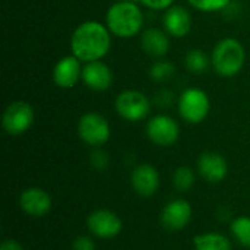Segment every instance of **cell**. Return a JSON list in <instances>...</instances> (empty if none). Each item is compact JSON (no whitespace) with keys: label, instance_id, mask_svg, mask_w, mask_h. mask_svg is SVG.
Listing matches in <instances>:
<instances>
[{"label":"cell","instance_id":"5b68a950","mask_svg":"<svg viewBox=\"0 0 250 250\" xmlns=\"http://www.w3.org/2000/svg\"><path fill=\"white\" fill-rule=\"evenodd\" d=\"M116 111L120 117L129 122L144 120L151 110V103L141 91L126 89L120 92L116 98Z\"/></svg>","mask_w":250,"mask_h":250},{"label":"cell","instance_id":"9c48e42d","mask_svg":"<svg viewBox=\"0 0 250 250\" xmlns=\"http://www.w3.org/2000/svg\"><path fill=\"white\" fill-rule=\"evenodd\" d=\"M88 230L98 239H113L120 234L123 223L120 217L110 209H97L86 220Z\"/></svg>","mask_w":250,"mask_h":250},{"label":"cell","instance_id":"d6986e66","mask_svg":"<svg viewBox=\"0 0 250 250\" xmlns=\"http://www.w3.org/2000/svg\"><path fill=\"white\" fill-rule=\"evenodd\" d=\"M209 57L207 56V53H204L202 50H190L186 57H185V66L190 73L195 75H201L205 73L209 67Z\"/></svg>","mask_w":250,"mask_h":250},{"label":"cell","instance_id":"7402d4cb","mask_svg":"<svg viewBox=\"0 0 250 250\" xmlns=\"http://www.w3.org/2000/svg\"><path fill=\"white\" fill-rule=\"evenodd\" d=\"M173 75H174V66L167 60H158L152 63V66L149 67V76L157 82L167 81Z\"/></svg>","mask_w":250,"mask_h":250},{"label":"cell","instance_id":"cb8c5ba5","mask_svg":"<svg viewBox=\"0 0 250 250\" xmlns=\"http://www.w3.org/2000/svg\"><path fill=\"white\" fill-rule=\"evenodd\" d=\"M91 164L97 170H104L108 166V155L103 149H95L91 154Z\"/></svg>","mask_w":250,"mask_h":250},{"label":"cell","instance_id":"d4e9b609","mask_svg":"<svg viewBox=\"0 0 250 250\" xmlns=\"http://www.w3.org/2000/svg\"><path fill=\"white\" fill-rule=\"evenodd\" d=\"M72 250H95V243L88 236H78L72 243Z\"/></svg>","mask_w":250,"mask_h":250},{"label":"cell","instance_id":"44dd1931","mask_svg":"<svg viewBox=\"0 0 250 250\" xmlns=\"http://www.w3.org/2000/svg\"><path fill=\"white\" fill-rule=\"evenodd\" d=\"M173 183H174V188L180 192H186L189 190L193 185H195V173L192 168L189 167H179L176 171H174V176H173Z\"/></svg>","mask_w":250,"mask_h":250},{"label":"cell","instance_id":"4fadbf2b","mask_svg":"<svg viewBox=\"0 0 250 250\" xmlns=\"http://www.w3.org/2000/svg\"><path fill=\"white\" fill-rule=\"evenodd\" d=\"M82 69L83 67H81V60L78 57L73 54L66 56L56 63L53 69V81L60 88H72L79 82V79H82Z\"/></svg>","mask_w":250,"mask_h":250},{"label":"cell","instance_id":"6da1fadb","mask_svg":"<svg viewBox=\"0 0 250 250\" xmlns=\"http://www.w3.org/2000/svg\"><path fill=\"white\" fill-rule=\"evenodd\" d=\"M110 45L111 38L108 28L97 21L81 23L70 38L72 54L85 63L103 59L108 53Z\"/></svg>","mask_w":250,"mask_h":250},{"label":"cell","instance_id":"2e32d148","mask_svg":"<svg viewBox=\"0 0 250 250\" xmlns=\"http://www.w3.org/2000/svg\"><path fill=\"white\" fill-rule=\"evenodd\" d=\"M163 22L166 31L176 38H183L189 34L192 28V16L189 10L183 6L168 7L164 13Z\"/></svg>","mask_w":250,"mask_h":250},{"label":"cell","instance_id":"5bb4252c","mask_svg":"<svg viewBox=\"0 0 250 250\" xmlns=\"http://www.w3.org/2000/svg\"><path fill=\"white\" fill-rule=\"evenodd\" d=\"M198 170L204 180L220 183L227 177L229 166L223 155L217 152H204L198 160Z\"/></svg>","mask_w":250,"mask_h":250},{"label":"cell","instance_id":"8992f818","mask_svg":"<svg viewBox=\"0 0 250 250\" xmlns=\"http://www.w3.org/2000/svg\"><path fill=\"white\" fill-rule=\"evenodd\" d=\"M35 113L29 103L13 101L10 103L1 117V125L6 133L12 136H19L25 133L34 123Z\"/></svg>","mask_w":250,"mask_h":250},{"label":"cell","instance_id":"7c38bea8","mask_svg":"<svg viewBox=\"0 0 250 250\" xmlns=\"http://www.w3.org/2000/svg\"><path fill=\"white\" fill-rule=\"evenodd\" d=\"M133 190L142 198H151L160 188V174L155 167L149 164H141L135 167L130 176Z\"/></svg>","mask_w":250,"mask_h":250},{"label":"cell","instance_id":"4316f807","mask_svg":"<svg viewBox=\"0 0 250 250\" xmlns=\"http://www.w3.org/2000/svg\"><path fill=\"white\" fill-rule=\"evenodd\" d=\"M173 100H174L173 92L168 91V89L160 91V92L157 94V97H155V101H157V104H158L160 107H170V105L173 104Z\"/></svg>","mask_w":250,"mask_h":250},{"label":"cell","instance_id":"f1b7e54d","mask_svg":"<svg viewBox=\"0 0 250 250\" xmlns=\"http://www.w3.org/2000/svg\"><path fill=\"white\" fill-rule=\"evenodd\" d=\"M117 1H133V0H117Z\"/></svg>","mask_w":250,"mask_h":250},{"label":"cell","instance_id":"603a6c76","mask_svg":"<svg viewBox=\"0 0 250 250\" xmlns=\"http://www.w3.org/2000/svg\"><path fill=\"white\" fill-rule=\"evenodd\" d=\"M189 3L202 12H215L226 9L230 4V0H189Z\"/></svg>","mask_w":250,"mask_h":250},{"label":"cell","instance_id":"30bf717a","mask_svg":"<svg viewBox=\"0 0 250 250\" xmlns=\"http://www.w3.org/2000/svg\"><path fill=\"white\" fill-rule=\"evenodd\" d=\"M192 218V207L185 199L170 201L164 209L161 211L160 220L164 229L168 231H180L183 230Z\"/></svg>","mask_w":250,"mask_h":250},{"label":"cell","instance_id":"8fae6325","mask_svg":"<svg viewBox=\"0 0 250 250\" xmlns=\"http://www.w3.org/2000/svg\"><path fill=\"white\" fill-rule=\"evenodd\" d=\"M19 207L29 217L40 218L50 212L51 198L45 190H42L40 188H29L21 193Z\"/></svg>","mask_w":250,"mask_h":250},{"label":"cell","instance_id":"7a4b0ae2","mask_svg":"<svg viewBox=\"0 0 250 250\" xmlns=\"http://www.w3.org/2000/svg\"><path fill=\"white\" fill-rule=\"evenodd\" d=\"M105 23L108 31L116 37L130 38L141 31L144 15L135 1H116L107 10Z\"/></svg>","mask_w":250,"mask_h":250},{"label":"cell","instance_id":"52a82bcc","mask_svg":"<svg viewBox=\"0 0 250 250\" xmlns=\"http://www.w3.org/2000/svg\"><path fill=\"white\" fill-rule=\"evenodd\" d=\"M78 135L86 145L101 146L111 135L108 120L100 113H86L79 119Z\"/></svg>","mask_w":250,"mask_h":250},{"label":"cell","instance_id":"83f0119b","mask_svg":"<svg viewBox=\"0 0 250 250\" xmlns=\"http://www.w3.org/2000/svg\"><path fill=\"white\" fill-rule=\"evenodd\" d=\"M0 250H23V248H22V245H21V243H18L16 240H10V239H7V240H4V242L1 243Z\"/></svg>","mask_w":250,"mask_h":250},{"label":"cell","instance_id":"ba28073f","mask_svg":"<svg viewBox=\"0 0 250 250\" xmlns=\"http://www.w3.org/2000/svg\"><path fill=\"white\" fill-rule=\"evenodd\" d=\"M146 135L149 141L158 146H171L177 142L180 129L174 119L166 114H158L148 122Z\"/></svg>","mask_w":250,"mask_h":250},{"label":"cell","instance_id":"3957f363","mask_svg":"<svg viewBox=\"0 0 250 250\" xmlns=\"http://www.w3.org/2000/svg\"><path fill=\"white\" fill-rule=\"evenodd\" d=\"M246 62V51L240 41L234 38L221 40L212 51L211 63L214 70L224 78L237 75Z\"/></svg>","mask_w":250,"mask_h":250},{"label":"cell","instance_id":"ffe728a7","mask_svg":"<svg viewBox=\"0 0 250 250\" xmlns=\"http://www.w3.org/2000/svg\"><path fill=\"white\" fill-rule=\"evenodd\" d=\"M231 233L242 246L250 248V217H237L231 223Z\"/></svg>","mask_w":250,"mask_h":250},{"label":"cell","instance_id":"9a60e30c","mask_svg":"<svg viewBox=\"0 0 250 250\" xmlns=\"http://www.w3.org/2000/svg\"><path fill=\"white\" fill-rule=\"evenodd\" d=\"M82 81L92 91H105L113 83V73L110 67L100 62H88L82 69Z\"/></svg>","mask_w":250,"mask_h":250},{"label":"cell","instance_id":"484cf974","mask_svg":"<svg viewBox=\"0 0 250 250\" xmlns=\"http://www.w3.org/2000/svg\"><path fill=\"white\" fill-rule=\"evenodd\" d=\"M174 0H141V3L149 9H154V10H167L168 7H171Z\"/></svg>","mask_w":250,"mask_h":250},{"label":"cell","instance_id":"e0dca14e","mask_svg":"<svg viewBox=\"0 0 250 250\" xmlns=\"http://www.w3.org/2000/svg\"><path fill=\"white\" fill-rule=\"evenodd\" d=\"M141 45L145 53L152 57H164L170 50V40L161 29H146L141 37Z\"/></svg>","mask_w":250,"mask_h":250},{"label":"cell","instance_id":"ac0fdd59","mask_svg":"<svg viewBox=\"0 0 250 250\" xmlns=\"http://www.w3.org/2000/svg\"><path fill=\"white\" fill-rule=\"evenodd\" d=\"M195 250H231V242L220 233H204L195 236Z\"/></svg>","mask_w":250,"mask_h":250},{"label":"cell","instance_id":"277c9868","mask_svg":"<svg viewBox=\"0 0 250 250\" xmlns=\"http://www.w3.org/2000/svg\"><path fill=\"white\" fill-rule=\"evenodd\" d=\"M211 110L209 97L199 88H188L179 98V113L183 120L192 125L204 122Z\"/></svg>","mask_w":250,"mask_h":250}]
</instances>
